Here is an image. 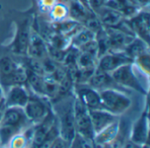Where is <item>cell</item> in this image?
I'll return each instance as SVG.
<instances>
[{
    "label": "cell",
    "instance_id": "ffe728a7",
    "mask_svg": "<svg viewBox=\"0 0 150 148\" xmlns=\"http://www.w3.org/2000/svg\"><path fill=\"white\" fill-rule=\"evenodd\" d=\"M124 52L134 61L140 56L149 52V44L138 37H134L125 48Z\"/></svg>",
    "mask_w": 150,
    "mask_h": 148
},
{
    "label": "cell",
    "instance_id": "d4e9b609",
    "mask_svg": "<svg viewBox=\"0 0 150 148\" xmlns=\"http://www.w3.org/2000/svg\"><path fill=\"white\" fill-rule=\"evenodd\" d=\"M60 0H37V6L40 12L47 13Z\"/></svg>",
    "mask_w": 150,
    "mask_h": 148
},
{
    "label": "cell",
    "instance_id": "4dcf8cb0",
    "mask_svg": "<svg viewBox=\"0 0 150 148\" xmlns=\"http://www.w3.org/2000/svg\"><path fill=\"white\" fill-rule=\"evenodd\" d=\"M3 112H4V111H0V122H1V119H2V116H3Z\"/></svg>",
    "mask_w": 150,
    "mask_h": 148
},
{
    "label": "cell",
    "instance_id": "9a60e30c",
    "mask_svg": "<svg viewBox=\"0 0 150 148\" xmlns=\"http://www.w3.org/2000/svg\"><path fill=\"white\" fill-rule=\"evenodd\" d=\"M149 139V118L148 114L143 113L135 121L132 127L130 134L131 143L137 146H143L148 144Z\"/></svg>",
    "mask_w": 150,
    "mask_h": 148
},
{
    "label": "cell",
    "instance_id": "ba28073f",
    "mask_svg": "<svg viewBox=\"0 0 150 148\" xmlns=\"http://www.w3.org/2000/svg\"><path fill=\"white\" fill-rule=\"evenodd\" d=\"M149 18V8H146L139 11L134 16L125 19L134 36L143 40L149 44L150 37Z\"/></svg>",
    "mask_w": 150,
    "mask_h": 148
},
{
    "label": "cell",
    "instance_id": "8fae6325",
    "mask_svg": "<svg viewBox=\"0 0 150 148\" xmlns=\"http://www.w3.org/2000/svg\"><path fill=\"white\" fill-rule=\"evenodd\" d=\"M73 93L88 109H101V100L99 91L89 86L87 83L75 84L73 86Z\"/></svg>",
    "mask_w": 150,
    "mask_h": 148
},
{
    "label": "cell",
    "instance_id": "5b68a950",
    "mask_svg": "<svg viewBox=\"0 0 150 148\" xmlns=\"http://www.w3.org/2000/svg\"><path fill=\"white\" fill-rule=\"evenodd\" d=\"M15 34L11 42L8 45L11 53L16 56H26L32 32V20L29 16L20 18L15 21Z\"/></svg>",
    "mask_w": 150,
    "mask_h": 148
},
{
    "label": "cell",
    "instance_id": "8992f818",
    "mask_svg": "<svg viewBox=\"0 0 150 148\" xmlns=\"http://www.w3.org/2000/svg\"><path fill=\"white\" fill-rule=\"evenodd\" d=\"M25 114L33 125L42 122L51 111V104L46 97L30 92V98L24 107Z\"/></svg>",
    "mask_w": 150,
    "mask_h": 148
},
{
    "label": "cell",
    "instance_id": "e0dca14e",
    "mask_svg": "<svg viewBox=\"0 0 150 148\" xmlns=\"http://www.w3.org/2000/svg\"><path fill=\"white\" fill-rule=\"evenodd\" d=\"M120 130V120L116 121L115 123L112 124L100 132L97 133L94 136L93 142L97 146H105V145H111L114 141H116L117 138L119 137Z\"/></svg>",
    "mask_w": 150,
    "mask_h": 148
},
{
    "label": "cell",
    "instance_id": "277c9868",
    "mask_svg": "<svg viewBox=\"0 0 150 148\" xmlns=\"http://www.w3.org/2000/svg\"><path fill=\"white\" fill-rule=\"evenodd\" d=\"M110 74L115 83L124 89L134 90L142 94H148V88L145 87L144 84L138 78L135 72V66L134 63L122 65Z\"/></svg>",
    "mask_w": 150,
    "mask_h": 148
},
{
    "label": "cell",
    "instance_id": "3957f363",
    "mask_svg": "<svg viewBox=\"0 0 150 148\" xmlns=\"http://www.w3.org/2000/svg\"><path fill=\"white\" fill-rule=\"evenodd\" d=\"M99 94L101 109L117 117L123 115L132 106V99L122 90L108 88L99 91Z\"/></svg>",
    "mask_w": 150,
    "mask_h": 148
},
{
    "label": "cell",
    "instance_id": "7a4b0ae2",
    "mask_svg": "<svg viewBox=\"0 0 150 148\" xmlns=\"http://www.w3.org/2000/svg\"><path fill=\"white\" fill-rule=\"evenodd\" d=\"M27 71L25 66L9 55L0 57V84L6 91L15 85H25Z\"/></svg>",
    "mask_w": 150,
    "mask_h": 148
},
{
    "label": "cell",
    "instance_id": "f1b7e54d",
    "mask_svg": "<svg viewBox=\"0 0 150 148\" xmlns=\"http://www.w3.org/2000/svg\"><path fill=\"white\" fill-rule=\"evenodd\" d=\"M76 1H78L80 4H82L85 8H87L88 10H90V8H89V4H88V0H76ZM91 11V10H90Z\"/></svg>",
    "mask_w": 150,
    "mask_h": 148
},
{
    "label": "cell",
    "instance_id": "603a6c76",
    "mask_svg": "<svg viewBox=\"0 0 150 148\" xmlns=\"http://www.w3.org/2000/svg\"><path fill=\"white\" fill-rule=\"evenodd\" d=\"M134 64L148 79L149 76V52L145 53L134 60Z\"/></svg>",
    "mask_w": 150,
    "mask_h": 148
},
{
    "label": "cell",
    "instance_id": "2e32d148",
    "mask_svg": "<svg viewBox=\"0 0 150 148\" xmlns=\"http://www.w3.org/2000/svg\"><path fill=\"white\" fill-rule=\"evenodd\" d=\"M87 84L98 91H101V90L108 89V88H115V89L120 90V87H121L115 83V81L112 79L110 73H106V72L98 71L97 69L95 70L93 74L91 76L89 80L87 81Z\"/></svg>",
    "mask_w": 150,
    "mask_h": 148
},
{
    "label": "cell",
    "instance_id": "7402d4cb",
    "mask_svg": "<svg viewBox=\"0 0 150 148\" xmlns=\"http://www.w3.org/2000/svg\"><path fill=\"white\" fill-rule=\"evenodd\" d=\"M68 1L60 0L47 13L52 23H58L69 19V11H68V4H67Z\"/></svg>",
    "mask_w": 150,
    "mask_h": 148
},
{
    "label": "cell",
    "instance_id": "f546056e",
    "mask_svg": "<svg viewBox=\"0 0 150 148\" xmlns=\"http://www.w3.org/2000/svg\"><path fill=\"white\" fill-rule=\"evenodd\" d=\"M95 148H116V147L113 146L112 144H111V145H105V146H97V145H95Z\"/></svg>",
    "mask_w": 150,
    "mask_h": 148
},
{
    "label": "cell",
    "instance_id": "83f0119b",
    "mask_svg": "<svg viewBox=\"0 0 150 148\" xmlns=\"http://www.w3.org/2000/svg\"><path fill=\"white\" fill-rule=\"evenodd\" d=\"M4 96H5V91L2 87V85L0 84V102L4 100Z\"/></svg>",
    "mask_w": 150,
    "mask_h": 148
},
{
    "label": "cell",
    "instance_id": "4fadbf2b",
    "mask_svg": "<svg viewBox=\"0 0 150 148\" xmlns=\"http://www.w3.org/2000/svg\"><path fill=\"white\" fill-rule=\"evenodd\" d=\"M26 56L31 58L42 60L48 56V44L45 39L32 28Z\"/></svg>",
    "mask_w": 150,
    "mask_h": 148
},
{
    "label": "cell",
    "instance_id": "9c48e42d",
    "mask_svg": "<svg viewBox=\"0 0 150 148\" xmlns=\"http://www.w3.org/2000/svg\"><path fill=\"white\" fill-rule=\"evenodd\" d=\"M134 61L124 51H109L98 59L96 69L106 73H112L116 69Z\"/></svg>",
    "mask_w": 150,
    "mask_h": 148
},
{
    "label": "cell",
    "instance_id": "6da1fadb",
    "mask_svg": "<svg viewBox=\"0 0 150 148\" xmlns=\"http://www.w3.org/2000/svg\"><path fill=\"white\" fill-rule=\"evenodd\" d=\"M74 93H69L51 103V109L55 117L59 136L69 146L76 134L74 117Z\"/></svg>",
    "mask_w": 150,
    "mask_h": 148
},
{
    "label": "cell",
    "instance_id": "44dd1931",
    "mask_svg": "<svg viewBox=\"0 0 150 148\" xmlns=\"http://www.w3.org/2000/svg\"><path fill=\"white\" fill-rule=\"evenodd\" d=\"M96 39V34L90 29L82 26L80 29L71 37L70 46L79 49L87 43L94 41Z\"/></svg>",
    "mask_w": 150,
    "mask_h": 148
},
{
    "label": "cell",
    "instance_id": "7c38bea8",
    "mask_svg": "<svg viewBox=\"0 0 150 148\" xmlns=\"http://www.w3.org/2000/svg\"><path fill=\"white\" fill-rule=\"evenodd\" d=\"M30 98V91L25 85H15L10 87L5 91V108L17 107L23 108Z\"/></svg>",
    "mask_w": 150,
    "mask_h": 148
},
{
    "label": "cell",
    "instance_id": "ac0fdd59",
    "mask_svg": "<svg viewBox=\"0 0 150 148\" xmlns=\"http://www.w3.org/2000/svg\"><path fill=\"white\" fill-rule=\"evenodd\" d=\"M96 15L99 19L104 27L115 28L125 19L124 16L120 11L105 6L102 8L98 13H96Z\"/></svg>",
    "mask_w": 150,
    "mask_h": 148
},
{
    "label": "cell",
    "instance_id": "5bb4252c",
    "mask_svg": "<svg viewBox=\"0 0 150 148\" xmlns=\"http://www.w3.org/2000/svg\"><path fill=\"white\" fill-rule=\"evenodd\" d=\"M89 113L95 135L111 125L112 124L118 121L120 117L103 109H89Z\"/></svg>",
    "mask_w": 150,
    "mask_h": 148
},
{
    "label": "cell",
    "instance_id": "52a82bcc",
    "mask_svg": "<svg viewBox=\"0 0 150 148\" xmlns=\"http://www.w3.org/2000/svg\"><path fill=\"white\" fill-rule=\"evenodd\" d=\"M74 117L76 133L82 137L93 140L95 133L92 128L89 109L75 96Z\"/></svg>",
    "mask_w": 150,
    "mask_h": 148
},
{
    "label": "cell",
    "instance_id": "4316f807",
    "mask_svg": "<svg viewBox=\"0 0 150 148\" xmlns=\"http://www.w3.org/2000/svg\"><path fill=\"white\" fill-rule=\"evenodd\" d=\"M69 145L62 139L60 136L53 142V144L50 146L49 148H69Z\"/></svg>",
    "mask_w": 150,
    "mask_h": 148
},
{
    "label": "cell",
    "instance_id": "cb8c5ba5",
    "mask_svg": "<svg viewBox=\"0 0 150 148\" xmlns=\"http://www.w3.org/2000/svg\"><path fill=\"white\" fill-rule=\"evenodd\" d=\"M69 148H95V144L93 140L85 139L76 133Z\"/></svg>",
    "mask_w": 150,
    "mask_h": 148
},
{
    "label": "cell",
    "instance_id": "30bf717a",
    "mask_svg": "<svg viewBox=\"0 0 150 148\" xmlns=\"http://www.w3.org/2000/svg\"><path fill=\"white\" fill-rule=\"evenodd\" d=\"M0 125L8 126L16 129L18 132H23L33 124L27 119L23 108L10 107L4 109Z\"/></svg>",
    "mask_w": 150,
    "mask_h": 148
},
{
    "label": "cell",
    "instance_id": "d6986e66",
    "mask_svg": "<svg viewBox=\"0 0 150 148\" xmlns=\"http://www.w3.org/2000/svg\"><path fill=\"white\" fill-rule=\"evenodd\" d=\"M67 4L69 11V19L81 24L82 26L83 22L87 19V18L91 13H94L91 11L85 8L82 4H80L76 0H69Z\"/></svg>",
    "mask_w": 150,
    "mask_h": 148
},
{
    "label": "cell",
    "instance_id": "484cf974",
    "mask_svg": "<svg viewBox=\"0 0 150 148\" xmlns=\"http://www.w3.org/2000/svg\"><path fill=\"white\" fill-rule=\"evenodd\" d=\"M106 2L107 0H88V4L90 10L96 14L105 6Z\"/></svg>",
    "mask_w": 150,
    "mask_h": 148
}]
</instances>
